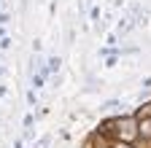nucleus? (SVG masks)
I'll return each mask as SVG.
<instances>
[{"mask_svg":"<svg viewBox=\"0 0 151 148\" xmlns=\"http://www.w3.org/2000/svg\"><path fill=\"white\" fill-rule=\"evenodd\" d=\"M105 132H113V135H119L122 143H129V140H135L140 135V129H138V121L135 119H129V116H119V119H113L111 121V129L103 127Z\"/></svg>","mask_w":151,"mask_h":148,"instance_id":"1","label":"nucleus"},{"mask_svg":"<svg viewBox=\"0 0 151 148\" xmlns=\"http://www.w3.org/2000/svg\"><path fill=\"white\" fill-rule=\"evenodd\" d=\"M60 67H62V59H60V57H51V59L46 62V70H49V73H60Z\"/></svg>","mask_w":151,"mask_h":148,"instance_id":"2","label":"nucleus"},{"mask_svg":"<svg viewBox=\"0 0 151 148\" xmlns=\"http://www.w3.org/2000/svg\"><path fill=\"white\" fill-rule=\"evenodd\" d=\"M116 108H124V102L122 100H108V102H103V110H116Z\"/></svg>","mask_w":151,"mask_h":148,"instance_id":"3","label":"nucleus"},{"mask_svg":"<svg viewBox=\"0 0 151 148\" xmlns=\"http://www.w3.org/2000/svg\"><path fill=\"white\" fill-rule=\"evenodd\" d=\"M43 86H46V78L35 73V76H32V89H43Z\"/></svg>","mask_w":151,"mask_h":148,"instance_id":"4","label":"nucleus"},{"mask_svg":"<svg viewBox=\"0 0 151 148\" xmlns=\"http://www.w3.org/2000/svg\"><path fill=\"white\" fill-rule=\"evenodd\" d=\"M49 145H51V137H49V135H46L43 140H38V143H35V148H49Z\"/></svg>","mask_w":151,"mask_h":148,"instance_id":"5","label":"nucleus"},{"mask_svg":"<svg viewBox=\"0 0 151 148\" xmlns=\"http://www.w3.org/2000/svg\"><path fill=\"white\" fill-rule=\"evenodd\" d=\"M8 19H11L8 11H0V27H6V24H8Z\"/></svg>","mask_w":151,"mask_h":148,"instance_id":"6","label":"nucleus"},{"mask_svg":"<svg viewBox=\"0 0 151 148\" xmlns=\"http://www.w3.org/2000/svg\"><path fill=\"white\" fill-rule=\"evenodd\" d=\"M32 124H35V116H24V129H27V132L32 129Z\"/></svg>","mask_w":151,"mask_h":148,"instance_id":"7","label":"nucleus"},{"mask_svg":"<svg viewBox=\"0 0 151 148\" xmlns=\"http://www.w3.org/2000/svg\"><path fill=\"white\" fill-rule=\"evenodd\" d=\"M116 148H132V145H129V143H119Z\"/></svg>","mask_w":151,"mask_h":148,"instance_id":"8","label":"nucleus"},{"mask_svg":"<svg viewBox=\"0 0 151 148\" xmlns=\"http://www.w3.org/2000/svg\"><path fill=\"white\" fill-rule=\"evenodd\" d=\"M0 97H6V86H0Z\"/></svg>","mask_w":151,"mask_h":148,"instance_id":"9","label":"nucleus"}]
</instances>
